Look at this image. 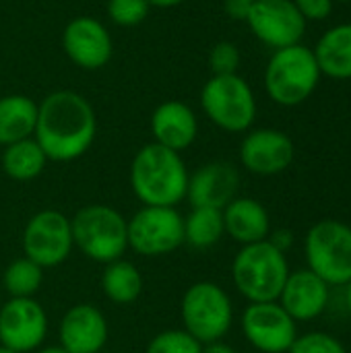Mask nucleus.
Wrapping results in <instances>:
<instances>
[{"label":"nucleus","instance_id":"c85d7f7f","mask_svg":"<svg viewBox=\"0 0 351 353\" xmlns=\"http://www.w3.org/2000/svg\"><path fill=\"white\" fill-rule=\"evenodd\" d=\"M288 353H348V350L337 337L312 331L306 335H298Z\"/></svg>","mask_w":351,"mask_h":353},{"label":"nucleus","instance_id":"a19ab883","mask_svg":"<svg viewBox=\"0 0 351 353\" xmlns=\"http://www.w3.org/2000/svg\"><path fill=\"white\" fill-rule=\"evenodd\" d=\"M0 306H2V296H0Z\"/></svg>","mask_w":351,"mask_h":353},{"label":"nucleus","instance_id":"aec40b11","mask_svg":"<svg viewBox=\"0 0 351 353\" xmlns=\"http://www.w3.org/2000/svg\"><path fill=\"white\" fill-rule=\"evenodd\" d=\"M223 215V230L225 234L242 244H257L269 238L271 234V219L263 203L250 196H236L225 209L221 211Z\"/></svg>","mask_w":351,"mask_h":353},{"label":"nucleus","instance_id":"39448f33","mask_svg":"<svg viewBox=\"0 0 351 353\" xmlns=\"http://www.w3.org/2000/svg\"><path fill=\"white\" fill-rule=\"evenodd\" d=\"M321 81L314 52L302 43L275 50L265 68L267 95L285 108L304 103Z\"/></svg>","mask_w":351,"mask_h":353},{"label":"nucleus","instance_id":"cd10ccee","mask_svg":"<svg viewBox=\"0 0 351 353\" xmlns=\"http://www.w3.org/2000/svg\"><path fill=\"white\" fill-rule=\"evenodd\" d=\"M108 14L120 27H134L147 19L149 2L147 0H110Z\"/></svg>","mask_w":351,"mask_h":353},{"label":"nucleus","instance_id":"6ab92c4d","mask_svg":"<svg viewBox=\"0 0 351 353\" xmlns=\"http://www.w3.org/2000/svg\"><path fill=\"white\" fill-rule=\"evenodd\" d=\"M153 143L176 153L188 149L199 134V120L190 105L182 101H163L151 114Z\"/></svg>","mask_w":351,"mask_h":353},{"label":"nucleus","instance_id":"20e7f679","mask_svg":"<svg viewBox=\"0 0 351 353\" xmlns=\"http://www.w3.org/2000/svg\"><path fill=\"white\" fill-rule=\"evenodd\" d=\"M72 242L93 263L108 265L128 248V219L110 205H85L70 217Z\"/></svg>","mask_w":351,"mask_h":353},{"label":"nucleus","instance_id":"a211bd4d","mask_svg":"<svg viewBox=\"0 0 351 353\" xmlns=\"http://www.w3.org/2000/svg\"><path fill=\"white\" fill-rule=\"evenodd\" d=\"M329 296V285L317 273L300 269L290 271L277 302L296 323H308L327 310Z\"/></svg>","mask_w":351,"mask_h":353},{"label":"nucleus","instance_id":"ddd939ff","mask_svg":"<svg viewBox=\"0 0 351 353\" xmlns=\"http://www.w3.org/2000/svg\"><path fill=\"white\" fill-rule=\"evenodd\" d=\"M246 23L263 43L275 50L300 43L306 31V19L294 0H254Z\"/></svg>","mask_w":351,"mask_h":353},{"label":"nucleus","instance_id":"f3484780","mask_svg":"<svg viewBox=\"0 0 351 353\" xmlns=\"http://www.w3.org/2000/svg\"><path fill=\"white\" fill-rule=\"evenodd\" d=\"M240 188V174L232 163L211 161L188 176L186 199L192 207H211L223 211Z\"/></svg>","mask_w":351,"mask_h":353},{"label":"nucleus","instance_id":"9d476101","mask_svg":"<svg viewBox=\"0 0 351 353\" xmlns=\"http://www.w3.org/2000/svg\"><path fill=\"white\" fill-rule=\"evenodd\" d=\"M70 219L54 209H43L29 217L23 230V254L41 269L60 267L72 252Z\"/></svg>","mask_w":351,"mask_h":353},{"label":"nucleus","instance_id":"e433bc0d","mask_svg":"<svg viewBox=\"0 0 351 353\" xmlns=\"http://www.w3.org/2000/svg\"><path fill=\"white\" fill-rule=\"evenodd\" d=\"M345 304H348V310L351 312V281L345 285Z\"/></svg>","mask_w":351,"mask_h":353},{"label":"nucleus","instance_id":"f257e3e1","mask_svg":"<svg viewBox=\"0 0 351 353\" xmlns=\"http://www.w3.org/2000/svg\"><path fill=\"white\" fill-rule=\"evenodd\" d=\"M97 134V118L91 103L68 89L54 91L37 105L33 139L48 161H74L83 157Z\"/></svg>","mask_w":351,"mask_h":353},{"label":"nucleus","instance_id":"5701e85b","mask_svg":"<svg viewBox=\"0 0 351 353\" xmlns=\"http://www.w3.org/2000/svg\"><path fill=\"white\" fill-rule=\"evenodd\" d=\"M101 290L106 298L118 306L134 304L143 294V275L126 259H118L106 265L101 273Z\"/></svg>","mask_w":351,"mask_h":353},{"label":"nucleus","instance_id":"4468645a","mask_svg":"<svg viewBox=\"0 0 351 353\" xmlns=\"http://www.w3.org/2000/svg\"><path fill=\"white\" fill-rule=\"evenodd\" d=\"M296 149L292 139L275 128H259L244 137L240 145L242 165L257 176H277L294 161Z\"/></svg>","mask_w":351,"mask_h":353},{"label":"nucleus","instance_id":"72a5a7b5","mask_svg":"<svg viewBox=\"0 0 351 353\" xmlns=\"http://www.w3.org/2000/svg\"><path fill=\"white\" fill-rule=\"evenodd\" d=\"M201 353H236V350H234L232 345L223 343V339H221V341L205 343V345H203V352Z\"/></svg>","mask_w":351,"mask_h":353},{"label":"nucleus","instance_id":"4be33fe9","mask_svg":"<svg viewBox=\"0 0 351 353\" xmlns=\"http://www.w3.org/2000/svg\"><path fill=\"white\" fill-rule=\"evenodd\" d=\"M37 103L27 95L0 97V145H12L35 132Z\"/></svg>","mask_w":351,"mask_h":353},{"label":"nucleus","instance_id":"473e14b6","mask_svg":"<svg viewBox=\"0 0 351 353\" xmlns=\"http://www.w3.org/2000/svg\"><path fill=\"white\" fill-rule=\"evenodd\" d=\"M248 10H250V4H246V2H240V0H225V12H228L232 19H236V21H246Z\"/></svg>","mask_w":351,"mask_h":353},{"label":"nucleus","instance_id":"2eb2a0df","mask_svg":"<svg viewBox=\"0 0 351 353\" xmlns=\"http://www.w3.org/2000/svg\"><path fill=\"white\" fill-rule=\"evenodd\" d=\"M110 337V327L103 312L93 304L70 306L58 325L60 345L68 353L103 352Z\"/></svg>","mask_w":351,"mask_h":353},{"label":"nucleus","instance_id":"7c9ffc66","mask_svg":"<svg viewBox=\"0 0 351 353\" xmlns=\"http://www.w3.org/2000/svg\"><path fill=\"white\" fill-rule=\"evenodd\" d=\"M300 14L308 21H325L333 10V0H294Z\"/></svg>","mask_w":351,"mask_h":353},{"label":"nucleus","instance_id":"393cba45","mask_svg":"<svg viewBox=\"0 0 351 353\" xmlns=\"http://www.w3.org/2000/svg\"><path fill=\"white\" fill-rule=\"evenodd\" d=\"M223 236V215L219 209L192 207V211L184 217V244H188L190 248H213Z\"/></svg>","mask_w":351,"mask_h":353},{"label":"nucleus","instance_id":"6e6552de","mask_svg":"<svg viewBox=\"0 0 351 353\" xmlns=\"http://www.w3.org/2000/svg\"><path fill=\"white\" fill-rule=\"evenodd\" d=\"M201 105L207 118L225 132H244L257 118L254 93L238 74H213L201 91Z\"/></svg>","mask_w":351,"mask_h":353},{"label":"nucleus","instance_id":"f8f14e48","mask_svg":"<svg viewBox=\"0 0 351 353\" xmlns=\"http://www.w3.org/2000/svg\"><path fill=\"white\" fill-rule=\"evenodd\" d=\"M240 323L246 341L263 353H288L298 337L296 321L279 302L248 304Z\"/></svg>","mask_w":351,"mask_h":353},{"label":"nucleus","instance_id":"bb28decb","mask_svg":"<svg viewBox=\"0 0 351 353\" xmlns=\"http://www.w3.org/2000/svg\"><path fill=\"white\" fill-rule=\"evenodd\" d=\"M203 343H199L184 329H168L151 337L145 353H201Z\"/></svg>","mask_w":351,"mask_h":353},{"label":"nucleus","instance_id":"79ce46f5","mask_svg":"<svg viewBox=\"0 0 351 353\" xmlns=\"http://www.w3.org/2000/svg\"><path fill=\"white\" fill-rule=\"evenodd\" d=\"M99 353H110V352H106V350H103V352H99Z\"/></svg>","mask_w":351,"mask_h":353},{"label":"nucleus","instance_id":"58836bf2","mask_svg":"<svg viewBox=\"0 0 351 353\" xmlns=\"http://www.w3.org/2000/svg\"><path fill=\"white\" fill-rule=\"evenodd\" d=\"M240 2H246V4H252L254 0H240Z\"/></svg>","mask_w":351,"mask_h":353},{"label":"nucleus","instance_id":"412c9836","mask_svg":"<svg viewBox=\"0 0 351 353\" xmlns=\"http://www.w3.org/2000/svg\"><path fill=\"white\" fill-rule=\"evenodd\" d=\"M312 52L321 74L337 81L351 79V23H341L325 31Z\"/></svg>","mask_w":351,"mask_h":353},{"label":"nucleus","instance_id":"7ed1b4c3","mask_svg":"<svg viewBox=\"0 0 351 353\" xmlns=\"http://www.w3.org/2000/svg\"><path fill=\"white\" fill-rule=\"evenodd\" d=\"M288 275L285 254L269 240L242 246L232 263V281L250 304L277 302Z\"/></svg>","mask_w":351,"mask_h":353},{"label":"nucleus","instance_id":"ea45409f","mask_svg":"<svg viewBox=\"0 0 351 353\" xmlns=\"http://www.w3.org/2000/svg\"><path fill=\"white\" fill-rule=\"evenodd\" d=\"M339 2H351V0H339Z\"/></svg>","mask_w":351,"mask_h":353},{"label":"nucleus","instance_id":"c756f323","mask_svg":"<svg viewBox=\"0 0 351 353\" xmlns=\"http://www.w3.org/2000/svg\"><path fill=\"white\" fill-rule=\"evenodd\" d=\"M209 66L213 74H236L240 66V50L232 41H219L211 48L209 54Z\"/></svg>","mask_w":351,"mask_h":353},{"label":"nucleus","instance_id":"1a4fd4ad","mask_svg":"<svg viewBox=\"0 0 351 353\" xmlns=\"http://www.w3.org/2000/svg\"><path fill=\"white\" fill-rule=\"evenodd\" d=\"M184 244V217L176 207H141L128 219V248L159 259Z\"/></svg>","mask_w":351,"mask_h":353},{"label":"nucleus","instance_id":"dca6fc26","mask_svg":"<svg viewBox=\"0 0 351 353\" xmlns=\"http://www.w3.org/2000/svg\"><path fill=\"white\" fill-rule=\"evenodd\" d=\"M62 48L66 56L85 70H97L112 58V37L93 17L72 19L62 33Z\"/></svg>","mask_w":351,"mask_h":353},{"label":"nucleus","instance_id":"2f4dec72","mask_svg":"<svg viewBox=\"0 0 351 353\" xmlns=\"http://www.w3.org/2000/svg\"><path fill=\"white\" fill-rule=\"evenodd\" d=\"M277 250H281L283 254L292 248V244H294V234L290 232V230H277L275 234H269V238H267Z\"/></svg>","mask_w":351,"mask_h":353},{"label":"nucleus","instance_id":"423d86ee","mask_svg":"<svg viewBox=\"0 0 351 353\" xmlns=\"http://www.w3.org/2000/svg\"><path fill=\"white\" fill-rule=\"evenodd\" d=\"M182 329L199 343L221 341L234 323V304L228 292L213 281L192 283L180 302Z\"/></svg>","mask_w":351,"mask_h":353},{"label":"nucleus","instance_id":"4c0bfd02","mask_svg":"<svg viewBox=\"0 0 351 353\" xmlns=\"http://www.w3.org/2000/svg\"><path fill=\"white\" fill-rule=\"evenodd\" d=\"M0 353H17V352H12V350H8V347L0 345Z\"/></svg>","mask_w":351,"mask_h":353},{"label":"nucleus","instance_id":"0eeeda50","mask_svg":"<svg viewBox=\"0 0 351 353\" xmlns=\"http://www.w3.org/2000/svg\"><path fill=\"white\" fill-rule=\"evenodd\" d=\"M306 263L329 288L351 281V228L337 219L314 223L304 242Z\"/></svg>","mask_w":351,"mask_h":353},{"label":"nucleus","instance_id":"a878e982","mask_svg":"<svg viewBox=\"0 0 351 353\" xmlns=\"http://www.w3.org/2000/svg\"><path fill=\"white\" fill-rule=\"evenodd\" d=\"M43 283V269L27 256L14 259L2 275L4 292L10 298H35Z\"/></svg>","mask_w":351,"mask_h":353},{"label":"nucleus","instance_id":"f03ea898","mask_svg":"<svg viewBox=\"0 0 351 353\" xmlns=\"http://www.w3.org/2000/svg\"><path fill=\"white\" fill-rule=\"evenodd\" d=\"M188 170L180 153L149 143L130 163V188L145 207H176L186 199Z\"/></svg>","mask_w":351,"mask_h":353},{"label":"nucleus","instance_id":"b1692460","mask_svg":"<svg viewBox=\"0 0 351 353\" xmlns=\"http://www.w3.org/2000/svg\"><path fill=\"white\" fill-rule=\"evenodd\" d=\"M48 157L33 137L6 145L2 151V170L10 180L17 182L35 180L43 172Z\"/></svg>","mask_w":351,"mask_h":353},{"label":"nucleus","instance_id":"9b49d317","mask_svg":"<svg viewBox=\"0 0 351 353\" xmlns=\"http://www.w3.org/2000/svg\"><path fill=\"white\" fill-rule=\"evenodd\" d=\"M48 314L35 298H10L0 306V345L17 353L37 352L48 337Z\"/></svg>","mask_w":351,"mask_h":353},{"label":"nucleus","instance_id":"c9c22d12","mask_svg":"<svg viewBox=\"0 0 351 353\" xmlns=\"http://www.w3.org/2000/svg\"><path fill=\"white\" fill-rule=\"evenodd\" d=\"M37 353H68L60 343L58 345H48V347H39Z\"/></svg>","mask_w":351,"mask_h":353},{"label":"nucleus","instance_id":"f704fd0d","mask_svg":"<svg viewBox=\"0 0 351 353\" xmlns=\"http://www.w3.org/2000/svg\"><path fill=\"white\" fill-rule=\"evenodd\" d=\"M149 6H159V8H170V6H178L184 0H147Z\"/></svg>","mask_w":351,"mask_h":353}]
</instances>
